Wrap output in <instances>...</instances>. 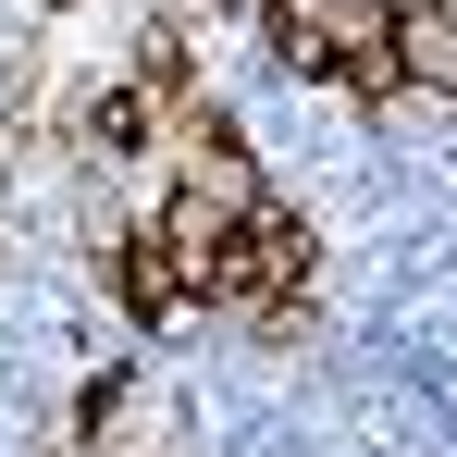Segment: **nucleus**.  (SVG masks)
Instances as JSON below:
<instances>
[{"label": "nucleus", "instance_id": "1", "mask_svg": "<svg viewBox=\"0 0 457 457\" xmlns=\"http://www.w3.org/2000/svg\"><path fill=\"white\" fill-rule=\"evenodd\" d=\"M297 297H309V223L285 211V198H260V211L223 235L211 309H297Z\"/></svg>", "mask_w": 457, "mask_h": 457}, {"label": "nucleus", "instance_id": "2", "mask_svg": "<svg viewBox=\"0 0 457 457\" xmlns=\"http://www.w3.org/2000/svg\"><path fill=\"white\" fill-rule=\"evenodd\" d=\"M309 37H321V75L346 87V99H371V112H395L408 87H395V0H297Z\"/></svg>", "mask_w": 457, "mask_h": 457}, {"label": "nucleus", "instance_id": "3", "mask_svg": "<svg viewBox=\"0 0 457 457\" xmlns=\"http://www.w3.org/2000/svg\"><path fill=\"white\" fill-rule=\"evenodd\" d=\"M395 87L408 99H457V0H408L395 12Z\"/></svg>", "mask_w": 457, "mask_h": 457}, {"label": "nucleus", "instance_id": "4", "mask_svg": "<svg viewBox=\"0 0 457 457\" xmlns=\"http://www.w3.org/2000/svg\"><path fill=\"white\" fill-rule=\"evenodd\" d=\"M149 124H161L149 87H99V99L75 112V149H87V161H137V149H149Z\"/></svg>", "mask_w": 457, "mask_h": 457}, {"label": "nucleus", "instance_id": "5", "mask_svg": "<svg viewBox=\"0 0 457 457\" xmlns=\"http://www.w3.org/2000/svg\"><path fill=\"white\" fill-rule=\"evenodd\" d=\"M112 285H124V309H137V321L186 309V297H173V260H161V235H149V223H137L124 247H112Z\"/></svg>", "mask_w": 457, "mask_h": 457}, {"label": "nucleus", "instance_id": "6", "mask_svg": "<svg viewBox=\"0 0 457 457\" xmlns=\"http://www.w3.org/2000/svg\"><path fill=\"white\" fill-rule=\"evenodd\" d=\"M99 420H124V371H99V383L75 395V433H87V445H99Z\"/></svg>", "mask_w": 457, "mask_h": 457}]
</instances>
